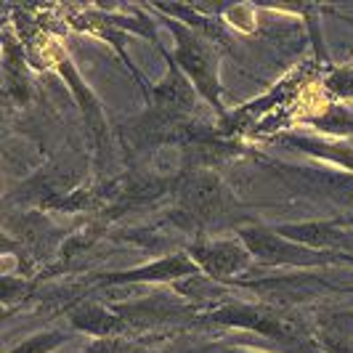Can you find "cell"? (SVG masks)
Masks as SVG:
<instances>
[{
  "label": "cell",
  "instance_id": "cell-1",
  "mask_svg": "<svg viewBox=\"0 0 353 353\" xmlns=\"http://www.w3.org/2000/svg\"><path fill=\"white\" fill-rule=\"evenodd\" d=\"M157 21H162L170 30L173 40H176V46H173V61L178 64V70L189 77V83L194 85L199 99L205 104H210L223 117L226 114L223 112V101H221L223 85H221V67H218V48H215V43L208 40L205 35H199L192 27L181 24L178 19L159 14Z\"/></svg>",
  "mask_w": 353,
  "mask_h": 353
},
{
  "label": "cell",
  "instance_id": "cell-2",
  "mask_svg": "<svg viewBox=\"0 0 353 353\" xmlns=\"http://www.w3.org/2000/svg\"><path fill=\"white\" fill-rule=\"evenodd\" d=\"M245 248L252 252L255 263L261 265H287V268H327V265L348 263L353 265L351 252H321V250L303 248L298 242L276 234L274 226L250 223L236 231Z\"/></svg>",
  "mask_w": 353,
  "mask_h": 353
},
{
  "label": "cell",
  "instance_id": "cell-3",
  "mask_svg": "<svg viewBox=\"0 0 353 353\" xmlns=\"http://www.w3.org/2000/svg\"><path fill=\"white\" fill-rule=\"evenodd\" d=\"M189 258L199 265L205 276H210L221 284H234L236 276L248 274L255 258L245 248V242L236 239H210V236H196L194 242L186 248Z\"/></svg>",
  "mask_w": 353,
  "mask_h": 353
},
{
  "label": "cell",
  "instance_id": "cell-4",
  "mask_svg": "<svg viewBox=\"0 0 353 353\" xmlns=\"http://www.w3.org/2000/svg\"><path fill=\"white\" fill-rule=\"evenodd\" d=\"M176 196L181 212H186L192 221H199V223H212V221L223 218L231 205L229 189L210 170L186 173L178 181Z\"/></svg>",
  "mask_w": 353,
  "mask_h": 353
},
{
  "label": "cell",
  "instance_id": "cell-5",
  "mask_svg": "<svg viewBox=\"0 0 353 353\" xmlns=\"http://www.w3.org/2000/svg\"><path fill=\"white\" fill-rule=\"evenodd\" d=\"M199 274V265L189 258V252L176 250V252H168L152 263L133 265V268H125V271H109L104 274L99 282L104 287H123V284H173L181 279H189Z\"/></svg>",
  "mask_w": 353,
  "mask_h": 353
},
{
  "label": "cell",
  "instance_id": "cell-6",
  "mask_svg": "<svg viewBox=\"0 0 353 353\" xmlns=\"http://www.w3.org/2000/svg\"><path fill=\"white\" fill-rule=\"evenodd\" d=\"M51 61L53 67L59 70V74L64 77V83L70 85L74 101L80 104V112H83V120H85V128H88V136L90 141H93V146H96V152L104 154L106 152L104 146H109V133H106V117H104V109H101V101L93 96L88 83L80 77V72L72 64V59L59 46L53 48Z\"/></svg>",
  "mask_w": 353,
  "mask_h": 353
},
{
  "label": "cell",
  "instance_id": "cell-7",
  "mask_svg": "<svg viewBox=\"0 0 353 353\" xmlns=\"http://www.w3.org/2000/svg\"><path fill=\"white\" fill-rule=\"evenodd\" d=\"M159 53H162L165 61H168V72H165V77H162L159 83L152 85L146 101H149V106L157 112L162 120H176V117H183V114L194 112L199 93H196L194 85L189 83V77L178 70L173 56L168 51H162V48H159Z\"/></svg>",
  "mask_w": 353,
  "mask_h": 353
},
{
  "label": "cell",
  "instance_id": "cell-8",
  "mask_svg": "<svg viewBox=\"0 0 353 353\" xmlns=\"http://www.w3.org/2000/svg\"><path fill=\"white\" fill-rule=\"evenodd\" d=\"M72 330L83 332L90 337H125L133 332V327L128 324V319L114 308L101 301H83L72 305L67 311Z\"/></svg>",
  "mask_w": 353,
  "mask_h": 353
},
{
  "label": "cell",
  "instance_id": "cell-9",
  "mask_svg": "<svg viewBox=\"0 0 353 353\" xmlns=\"http://www.w3.org/2000/svg\"><path fill=\"white\" fill-rule=\"evenodd\" d=\"M276 234L298 242L303 248L321 250V252H351L353 239L351 231L343 229L337 221H305V223H282L274 226Z\"/></svg>",
  "mask_w": 353,
  "mask_h": 353
},
{
  "label": "cell",
  "instance_id": "cell-10",
  "mask_svg": "<svg viewBox=\"0 0 353 353\" xmlns=\"http://www.w3.org/2000/svg\"><path fill=\"white\" fill-rule=\"evenodd\" d=\"M314 340L321 353H353V311L321 314Z\"/></svg>",
  "mask_w": 353,
  "mask_h": 353
},
{
  "label": "cell",
  "instance_id": "cell-11",
  "mask_svg": "<svg viewBox=\"0 0 353 353\" xmlns=\"http://www.w3.org/2000/svg\"><path fill=\"white\" fill-rule=\"evenodd\" d=\"M3 74H6V93L17 101L19 106L30 101V74H27V61L24 51L11 37V30L3 32Z\"/></svg>",
  "mask_w": 353,
  "mask_h": 353
},
{
  "label": "cell",
  "instance_id": "cell-12",
  "mask_svg": "<svg viewBox=\"0 0 353 353\" xmlns=\"http://www.w3.org/2000/svg\"><path fill=\"white\" fill-rule=\"evenodd\" d=\"M282 143H290L295 149H301L305 154H314V157L330 159L340 168L351 170L353 173V146L340 139H316V136H298V133H287L279 136Z\"/></svg>",
  "mask_w": 353,
  "mask_h": 353
},
{
  "label": "cell",
  "instance_id": "cell-13",
  "mask_svg": "<svg viewBox=\"0 0 353 353\" xmlns=\"http://www.w3.org/2000/svg\"><path fill=\"white\" fill-rule=\"evenodd\" d=\"M67 340H70V332H67V330L53 327V330H43V332H35V335L24 337L19 345L8 348L6 353H53L56 348H61Z\"/></svg>",
  "mask_w": 353,
  "mask_h": 353
},
{
  "label": "cell",
  "instance_id": "cell-14",
  "mask_svg": "<svg viewBox=\"0 0 353 353\" xmlns=\"http://www.w3.org/2000/svg\"><path fill=\"white\" fill-rule=\"evenodd\" d=\"M311 125L321 133H332V139H340L345 133H353V112L348 106L330 104L319 117L311 120Z\"/></svg>",
  "mask_w": 353,
  "mask_h": 353
},
{
  "label": "cell",
  "instance_id": "cell-15",
  "mask_svg": "<svg viewBox=\"0 0 353 353\" xmlns=\"http://www.w3.org/2000/svg\"><path fill=\"white\" fill-rule=\"evenodd\" d=\"M80 353H152V348L143 340H130V337H99Z\"/></svg>",
  "mask_w": 353,
  "mask_h": 353
},
{
  "label": "cell",
  "instance_id": "cell-16",
  "mask_svg": "<svg viewBox=\"0 0 353 353\" xmlns=\"http://www.w3.org/2000/svg\"><path fill=\"white\" fill-rule=\"evenodd\" d=\"M324 90L332 93L337 101H353V67H335L324 77Z\"/></svg>",
  "mask_w": 353,
  "mask_h": 353
},
{
  "label": "cell",
  "instance_id": "cell-17",
  "mask_svg": "<svg viewBox=\"0 0 353 353\" xmlns=\"http://www.w3.org/2000/svg\"><path fill=\"white\" fill-rule=\"evenodd\" d=\"M30 290H32V284L27 282V276H19V279H14V276H3V305L11 308L14 301H21Z\"/></svg>",
  "mask_w": 353,
  "mask_h": 353
},
{
  "label": "cell",
  "instance_id": "cell-18",
  "mask_svg": "<svg viewBox=\"0 0 353 353\" xmlns=\"http://www.w3.org/2000/svg\"><path fill=\"white\" fill-rule=\"evenodd\" d=\"M335 221L343 226V229H353V212H348V215H340V218H335Z\"/></svg>",
  "mask_w": 353,
  "mask_h": 353
},
{
  "label": "cell",
  "instance_id": "cell-19",
  "mask_svg": "<svg viewBox=\"0 0 353 353\" xmlns=\"http://www.w3.org/2000/svg\"><path fill=\"white\" fill-rule=\"evenodd\" d=\"M332 290H335V292H348V295H353V284H337Z\"/></svg>",
  "mask_w": 353,
  "mask_h": 353
}]
</instances>
